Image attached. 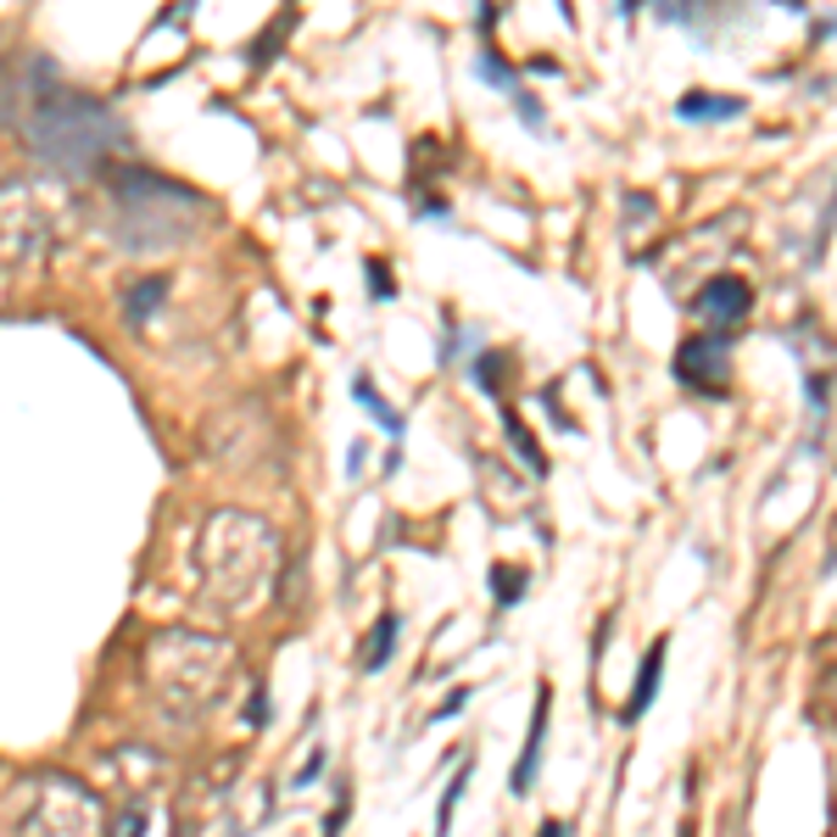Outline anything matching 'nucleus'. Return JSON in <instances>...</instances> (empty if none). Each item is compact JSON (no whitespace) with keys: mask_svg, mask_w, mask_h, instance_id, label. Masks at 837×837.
<instances>
[{"mask_svg":"<svg viewBox=\"0 0 837 837\" xmlns=\"http://www.w3.org/2000/svg\"><path fill=\"white\" fill-rule=\"evenodd\" d=\"M285 564V542L269 520L246 514V509H213L202 520L196 536V586H202V604L240 620V615H258L274 598V580Z\"/></svg>","mask_w":837,"mask_h":837,"instance_id":"f257e3e1","label":"nucleus"},{"mask_svg":"<svg viewBox=\"0 0 837 837\" xmlns=\"http://www.w3.org/2000/svg\"><path fill=\"white\" fill-rule=\"evenodd\" d=\"M18 134L23 145L51 167V174H107L112 156L129 145L123 118L78 90H45L29 112H18Z\"/></svg>","mask_w":837,"mask_h":837,"instance_id":"f03ea898","label":"nucleus"},{"mask_svg":"<svg viewBox=\"0 0 837 837\" xmlns=\"http://www.w3.org/2000/svg\"><path fill=\"white\" fill-rule=\"evenodd\" d=\"M101 180H107V196H112V240L129 246V251L185 246V240H196L202 224H207V202H202L191 185L167 180V174L112 162Z\"/></svg>","mask_w":837,"mask_h":837,"instance_id":"7ed1b4c3","label":"nucleus"},{"mask_svg":"<svg viewBox=\"0 0 837 837\" xmlns=\"http://www.w3.org/2000/svg\"><path fill=\"white\" fill-rule=\"evenodd\" d=\"M235 676V648L213 631L191 626H167L145 642V687L162 715L174 720H202Z\"/></svg>","mask_w":837,"mask_h":837,"instance_id":"20e7f679","label":"nucleus"},{"mask_svg":"<svg viewBox=\"0 0 837 837\" xmlns=\"http://www.w3.org/2000/svg\"><path fill=\"white\" fill-rule=\"evenodd\" d=\"M73 229V196L62 180L0 185V258L12 269H45Z\"/></svg>","mask_w":837,"mask_h":837,"instance_id":"39448f33","label":"nucleus"},{"mask_svg":"<svg viewBox=\"0 0 837 837\" xmlns=\"http://www.w3.org/2000/svg\"><path fill=\"white\" fill-rule=\"evenodd\" d=\"M12 837H107V809L67 771H29L12 793Z\"/></svg>","mask_w":837,"mask_h":837,"instance_id":"423d86ee","label":"nucleus"},{"mask_svg":"<svg viewBox=\"0 0 837 837\" xmlns=\"http://www.w3.org/2000/svg\"><path fill=\"white\" fill-rule=\"evenodd\" d=\"M676 380L693 385V391H726L731 347L715 341V335H693V341H682V352H676Z\"/></svg>","mask_w":837,"mask_h":837,"instance_id":"0eeeda50","label":"nucleus"},{"mask_svg":"<svg viewBox=\"0 0 837 837\" xmlns=\"http://www.w3.org/2000/svg\"><path fill=\"white\" fill-rule=\"evenodd\" d=\"M698 318L704 324H715V329H737L742 318H748V307H753V291H748V280H737V274H715L704 291H698Z\"/></svg>","mask_w":837,"mask_h":837,"instance_id":"6e6552de","label":"nucleus"},{"mask_svg":"<svg viewBox=\"0 0 837 837\" xmlns=\"http://www.w3.org/2000/svg\"><path fill=\"white\" fill-rule=\"evenodd\" d=\"M547 709H553V687H542L536 693V715H531V731H525V748H520V765H514V776H509V787L525 798L531 793V782H536V771H542V742H547Z\"/></svg>","mask_w":837,"mask_h":837,"instance_id":"1a4fd4ad","label":"nucleus"},{"mask_svg":"<svg viewBox=\"0 0 837 837\" xmlns=\"http://www.w3.org/2000/svg\"><path fill=\"white\" fill-rule=\"evenodd\" d=\"M664 653H670V642H664V637H659V642L642 653V670H637V693H631V704L620 709V720H626V726L648 715V704H653V693H659V676H664Z\"/></svg>","mask_w":837,"mask_h":837,"instance_id":"9d476101","label":"nucleus"},{"mask_svg":"<svg viewBox=\"0 0 837 837\" xmlns=\"http://www.w3.org/2000/svg\"><path fill=\"white\" fill-rule=\"evenodd\" d=\"M167 274H140L129 291H123V324H151L156 318V307L167 302Z\"/></svg>","mask_w":837,"mask_h":837,"instance_id":"9b49d317","label":"nucleus"},{"mask_svg":"<svg viewBox=\"0 0 837 837\" xmlns=\"http://www.w3.org/2000/svg\"><path fill=\"white\" fill-rule=\"evenodd\" d=\"M748 112V101L742 96H709V90H687L682 101H676V118H687V123H715V118H742Z\"/></svg>","mask_w":837,"mask_h":837,"instance_id":"f8f14e48","label":"nucleus"},{"mask_svg":"<svg viewBox=\"0 0 837 837\" xmlns=\"http://www.w3.org/2000/svg\"><path fill=\"white\" fill-rule=\"evenodd\" d=\"M352 396H358V402L369 407V418H374V425H380V431H391V436H402V418H396V407H391V402H385V396L374 391V380H369V374H358V380H352Z\"/></svg>","mask_w":837,"mask_h":837,"instance_id":"ddd939ff","label":"nucleus"},{"mask_svg":"<svg viewBox=\"0 0 837 837\" xmlns=\"http://www.w3.org/2000/svg\"><path fill=\"white\" fill-rule=\"evenodd\" d=\"M396 631H402L396 615H380V620H374L369 648H363V670H385V659H391V648H396Z\"/></svg>","mask_w":837,"mask_h":837,"instance_id":"4468645a","label":"nucleus"},{"mask_svg":"<svg viewBox=\"0 0 837 837\" xmlns=\"http://www.w3.org/2000/svg\"><path fill=\"white\" fill-rule=\"evenodd\" d=\"M491 593H497L502 609H514V604L525 598V569H514V564H491Z\"/></svg>","mask_w":837,"mask_h":837,"instance_id":"2eb2a0df","label":"nucleus"},{"mask_svg":"<svg viewBox=\"0 0 837 837\" xmlns=\"http://www.w3.org/2000/svg\"><path fill=\"white\" fill-rule=\"evenodd\" d=\"M502 431H509V442H514V453H520V458H525V464H531L536 475L547 469V464H542V447L531 442V431L520 425V413H514V407H502Z\"/></svg>","mask_w":837,"mask_h":837,"instance_id":"dca6fc26","label":"nucleus"},{"mask_svg":"<svg viewBox=\"0 0 837 837\" xmlns=\"http://www.w3.org/2000/svg\"><path fill=\"white\" fill-rule=\"evenodd\" d=\"M151 831V809L134 798V804H123L118 815H112V826H107V837H145Z\"/></svg>","mask_w":837,"mask_h":837,"instance_id":"f3484780","label":"nucleus"},{"mask_svg":"<svg viewBox=\"0 0 837 837\" xmlns=\"http://www.w3.org/2000/svg\"><path fill=\"white\" fill-rule=\"evenodd\" d=\"M469 771H475V765H458L453 787L442 793V804H436V837H447V826H453V809H458V798H464V787H469Z\"/></svg>","mask_w":837,"mask_h":837,"instance_id":"a211bd4d","label":"nucleus"},{"mask_svg":"<svg viewBox=\"0 0 837 837\" xmlns=\"http://www.w3.org/2000/svg\"><path fill=\"white\" fill-rule=\"evenodd\" d=\"M480 78H491L497 90H509V96H514V73L502 67V56H480Z\"/></svg>","mask_w":837,"mask_h":837,"instance_id":"6ab92c4d","label":"nucleus"},{"mask_svg":"<svg viewBox=\"0 0 837 837\" xmlns=\"http://www.w3.org/2000/svg\"><path fill=\"white\" fill-rule=\"evenodd\" d=\"M497 380H502V358H497V352H480V358H475V385L491 391Z\"/></svg>","mask_w":837,"mask_h":837,"instance_id":"aec40b11","label":"nucleus"},{"mask_svg":"<svg viewBox=\"0 0 837 837\" xmlns=\"http://www.w3.org/2000/svg\"><path fill=\"white\" fill-rule=\"evenodd\" d=\"M269 715H274V704H269V693L258 687V693H251V704H246V726H269Z\"/></svg>","mask_w":837,"mask_h":837,"instance_id":"412c9836","label":"nucleus"},{"mask_svg":"<svg viewBox=\"0 0 837 837\" xmlns=\"http://www.w3.org/2000/svg\"><path fill=\"white\" fill-rule=\"evenodd\" d=\"M369 291H374V296H380V302H385V296H391V274H385V263H380V258H374V263H369Z\"/></svg>","mask_w":837,"mask_h":837,"instance_id":"4be33fe9","label":"nucleus"},{"mask_svg":"<svg viewBox=\"0 0 837 837\" xmlns=\"http://www.w3.org/2000/svg\"><path fill=\"white\" fill-rule=\"evenodd\" d=\"M341 826H347V793L335 798V809H329V820H324V837H341Z\"/></svg>","mask_w":837,"mask_h":837,"instance_id":"5701e85b","label":"nucleus"},{"mask_svg":"<svg viewBox=\"0 0 837 837\" xmlns=\"http://www.w3.org/2000/svg\"><path fill=\"white\" fill-rule=\"evenodd\" d=\"M464 704H469V687H458V693H453V698H447V704H442V709L431 715V720H453V715H458Z\"/></svg>","mask_w":837,"mask_h":837,"instance_id":"b1692460","label":"nucleus"},{"mask_svg":"<svg viewBox=\"0 0 837 837\" xmlns=\"http://www.w3.org/2000/svg\"><path fill=\"white\" fill-rule=\"evenodd\" d=\"M318 771H324V753H318V748H313V753H307V765H302V771H296V787H307V782H313V776H318Z\"/></svg>","mask_w":837,"mask_h":837,"instance_id":"393cba45","label":"nucleus"},{"mask_svg":"<svg viewBox=\"0 0 837 837\" xmlns=\"http://www.w3.org/2000/svg\"><path fill=\"white\" fill-rule=\"evenodd\" d=\"M542 837H564V820H547V826H542Z\"/></svg>","mask_w":837,"mask_h":837,"instance_id":"a878e982","label":"nucleus"}]
</instances>
